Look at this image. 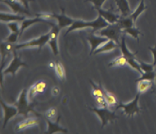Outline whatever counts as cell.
Returning <instances> with one entry per match:
<instances>
[{
  "label": "cell",
  "instance_id": "13",
  "mask_svg": "<svg viewBox=\"0 0 156 134\" xmlns=\"http://www.w3.org/2000/svg\"><path fill=\"white\" fill-rule=\"evenodd\" d=\"M95 9L98 12L100 16H102L108 23L111 24V25L116 24L121 17L119 15L115 14V13L110 11V10H105L102 8H95Z\"/></svg>",
  "mask_w": 156,
  "mask_h": 134
},
{
  "label": "cell",
  "instance_id": "31",
  "mask_svg": "<svg viewBox=\"0 0 156 134\" xmlns=\"http://www.w3.org/2000/svg\"><path fill=\"white\" fill-rule=\"evenodd\" d=\"M34 86L35 87L36 90H37V93L38 94H43V93L45 91L46 88H47V83L44 81H38L34 84Z\"/></svg>",
  "mask_w": 156,
  "mask_h": 134
},
{
  "label": "cell",
  "instance_id": "4",
  "mask_svg": "<svg viewBox=\"0 0 156 134\" xmlns=\"http://www.w3.org/2000/svg\"><path fill=\"white\" fill-rule=\"evenodd\" d=\"M122 32V29L119 26L118 24H109L107 27L99 30L98 34L107 38L109 40H112L116 42L117 44H120L121 42V33Z\"/></svg>",
  "mask_w": 156,
  "mask_h": 134
},
{
  "label": "cell",
  "instance_id": "3",
  "mask_svg": "<svg viewBox=\"0 0 156 134\" xmlns=\"http://www.w3.org/2000/svg\"><path fill=\"white\" fill-rule=\"evenodd\" d=\"M119 48H120L122 55H124V56L127 58V60H128V64H129L133 68H134L135 70H136L139 73H140L141 74H142L143 73V71H142V69H141L138 60L136 59V55H137V52H132L129 50L128 47H127L126 45V43L125 36H122V38H121Z\"/></svg>",
  "mask_w": 156,
  "mask_h": 134
},
{
  "label": "cell",
  "instance_id": "24",
  "mask_svg": "<svg viewBox=\"0 0 156 134\" xmlns=\"http://www.w3.org/2000/svg\"><path fill=\"white\" fill-rule=\"evenodd\" d=\"M128 64V60L126 58L124 55H121L119 57H117L116 58L111 61L109 64V67H116V66H119V67H123Z\"/></svg>",
  "mask_w": 156,
  "mask_h": 134
},
{
  "label": "cell",
  "instance_id": "20",
  "mask_svg": "<svg viewBox=\"0 0 156 134\" xmlns=\"http://www.w3.org/2000/svg\"><path fill=\"white\" fill-rule=\"evenodd\" d=\"M15 48V44L10 43V42H1V56H2V61H3L5 57L9 56L10 54L13 53Z\"/></svg>",
  "mask_w": 156,
  "mask_h": 134
},
{
  "label": "cell",
  "instance_id": "15",
  "mask_svg": "<svg viewBox=\"0 0 156 134\" xmlns=\"http://www.w3.org/2000/svg\"><path fill=\"white\" fill-rule=\"evenodd\" d=\"M60 117L58 118L56 123H54L51 120L48 118H46V122L48 123V131L47 132L51 134L56 133V132H62V133H67L68 130L65 128L62 127L59 124Z\"/></svg>",
  "mask_w": 156,
  "mask_h": 134
},
{
  "label": "cell",
  "instance_id": "21",
  "mask_svg": "<svg viewBox=\"0 0 156 134\" xmlns=\"http://www.w3.org/2000/svg\"><path fill=\"white\" fill-rule=\"evenodd\" d=\"M115 1L122 17H126L131 14V9L127 0H115Z\"/></svg>",
  "mask_w": 156,
  "mask_h": 134
},
{
  "label": "cell",
  "instance_id": "2",
  "mask_svg": "<svg viewBox=\"0 0 156 134\" xmlns=\"http://www.w3.org/2000/svg\"><path fill=\"white\" fill-rule=\"evenodd\" d=\"M29 100L28 98V91L26 89H23L22 92L20 93L18 100L15 102V106L18 108L19 114L23 115L24 117H27L29 113H34V114H38L35 112V110L33 108L32 104L29 103Z\"/></svg>",
  "mask_w": 156,
  "mask_h": 134
},
{
  "label": "cell",
  "instance_id": "18",
  "mask_svg": "<svg viewBox=\"0 0 156 134\" xmlns=\"http://www.w3.org/2000/svg\"><path fill=\"white\" fill-rule=\"evenodd\" d=\"M0 19H1V22H22L23 20H25V17L23 16H21L20 14H16V13H1Z\"/></svg>",
  "mask_w": 156,
  "mask_h": 134
},
{
  "label": "cell",
  "instance_id": "16",
  "mask_svg": "<svg viewBox=\"0 0 156 134\" xmlns=\"http://www.w3.org/2000/svg\"><path fill=\"white\" fill-rule=\"evenodd\" d=\"M46 22V23H48L51 25H55V24L52 23L51 22L44 20V19H41V18L37 17V16H36V18H33V19H25V20H23L22 22H21L20 35L24 32V31H25L26 28H28L29 26H31V25H34V24L35 23H37V22Z\"/></svg>",
  "mask_w": 156,
  "mask_h": 134
},
{
  "label": "cell",
  "instance_id": "35",
  "mask_svg": "<svg viewBox=\"0 0 156 134\" xmlns=\"http://www.w3.org/2000/svg\"><path fill=\"white\" fill-rule=\"evenodd\" d=\"M57 114H58V110L56 107H51L45 113L46 118H48L51 120L56 117Z\"/></svg>",
  "mask_w": 156,
  "mask_h": 134
},
{
  "label": "cell",
  "instance_id": "30",
  "mask_svg": "<svg viewBox=\"0 0 156 134\" xmlns=\"http://www.w3.org/2000/svg\"><path fill=\"white\" fill-rule=\"evenodd\" d=\"M55 71H56L58 77L61 80V81H64V80H65V71H64V66H63L60 62L56 63Z\"/></svg>",
  "mask_w": 156,
  "mask_h": 134
},
{
  "label": "cell",
  "instance_id": "39",
  "mask_svg": "<svg viewBox=\"0 0 156 134\" xmlns=\"http://www.w3.org/2000/svg\"><path fill=\"white\" fill-rule=\"evenodd\" d=\"M148 49L151 52L153 55V64L154 65V67H156V45H154V47H148Z\"/></svg>",
  "mask_w": 156,
  "mask_h": 134
},
{
  "label": "cell",
  "instance_id": "41",
  "mask_svg": "<svg viewBox=\"0 0 156 134\" xmlns=\"http://www.w3.org/2000/svg\"><path fill=\"white\" fill-rule=\"evenodd\" d=\"M20 1L22 2L24 6H25L27 9H28V2H31V1H34V0H20Z\"/></svg>",
  "mask_w": 156,
  "mask_h": 134
},
{
  "label": "cell",
  "instance_id": "7",
  "mask_svg": "<svg viewBox=\"0 0 156 134\" xmlns=\"http://www.w3.org/2000/svg\"><path fill=\"white\" fill-rule=\"evenodd\" d=\"M49 40V32L47 34H44L41 35L40 37L37 38L32 39V40L29 41L27 42H23V43L16 44L15 45V48L16 50H20V49H25V48L28 47H37L40 51L44 46L46 44H48V42Z\"/></svg>",
  "mask_w": 156,
  "mask_h": 134
},
{
  "label": "cell",
  "instance_id": "40",
  "mask_svg": "<svg viewBox=\"0 0 156 134\" xmlns=\"http://www.w3.org/2000/svg\"><path fill=\"white\" fill-rule=\"evenodd\" d=\"M51 93L54 96H58L60 94V88L58 87H54L51 90Z\"/></svg>",
  "mask_w": 156,
  "mask_h": 134
},
{
  "label": "cell",
  "instance_id": "23",
  "mask_svg": "<svg viewBox=\"0 0 156 134\" xmlns=\"http://www.w3.org/2000/svg\"><path fill=\"white\" fill-rule=\"evenodd\" d=\"M137 82L138 93H139V94H143V93L146 92L148 89L151 87V85H152V81H139Z\"/></svg>",
  "mask_w": 156,
  "mask_h": 134
},
{
  "label": "cell",
  "instance_id": "36",
  "mask_svg": "<svg viewBox=\"0 0 156 134\" xmlns=\"http://www.w3.org/2000/svg\"><path fill=\"white\" fill-rule=\"evenodd\" d=\"M19 36H20V33L19 32H11V34L8 36V38H7L5 41L10 42V43L15 44L17 42Z\"/></svg>",
  "mask_w": 156,
  "mask_h": 134
},
{
  "label": "cell",
  "instance_id": "29",
  "mask_svg": "<svg viewBox=\"0 0 156 134\" xmlns=\"http://www.w3.org/2000/svg\"><path fill=\"white\" fill-rule=\"evenodd\" d=\"M104 97L106 98V100L107 102L109 107H114L115 105H117V103H118L117 98L112 93L108 92V91H104Z\"/></svg>",
  "mask_w": 156,
  "mask_h": 134
},
{
  "label": "cell",
  "instance_id": "6",
  "mask_svg": "<svg viewBox=\"0 0 156 134\" xmlns=\"http://www.w3.org/2000/svg\"><path fill=\"white\" fill-rule=\"evenodd\" d=\"M140 94H141L138 93L136 97H135V98L129 103H123L122 102H119V105L117 106V109H122L126 115L129 116L131 117H133L136 114H139L141 111L140 107L139 106V100Z\"/></svg>",
  "mask_w": 156,
  "mask_h": 134
},
{
  "label": "cell",
  "instance_id": "25",
  "mask_svg": "<svg viewBox=\"0 0 156 134\" xmlns=\"http://www.w3.org/2000/svg\"><path fill=\"white\" fill-rule=\"evenodd\" d=\"M147 9V7L145 4V0H141V2H140V3H139V6H138L137 9H136L134 13H131V14L129 15L130 17H131L132 19L134 20L135 22H136V19H138V17H139V16H140V15L142 14V13H143L145 9Z\"/></svg>",
  "mask_w": 156,
  "mask_h": 134
},
{
  "label": "cell",
  "instance_id": "26",
  "mask_svg": "<svg viewBox=\"0 0 156 134\" xmlns=\"http://www.w3.org/2000/svg\"><path fill=\"white\" fill-rule=\"evenodd\" d=\"M122 32H123L124 34H129V35H131L132 37L136 39L137 41H139V35H143V34L135 26L130 27V28H125V29L122 30Z\"/></svg>",
  "mask_w": 156,
  "mask_h": 134
},
{
  "label": "cell",
  "instance_id": "17",
  "mask_svg": "<svg viewBox=\"0 0 156 134\" xmlns=\"http://www.w3.org/2000/svg\"><path fill=\"white\" fill-rule=\"evenodd\" d=\"M38 124V118H37V117H29V118H27L26 120L18 123L16 126V127H15V129L16 131L23 130V129H27V128L32 127V126H37Z\"/></svg>",
  "mask_w": 156,
  "mask_h": 134
},
{
  "label": "cell",
  "instance_id": "5",
  "mask_svg": "<svg viewBox=\"0 0 156 134\" xmlns=\"http://www.w3.org/2000/svg\"><path fill=\"white\" fill-rule=\"evenodd\" d=\"M88 109L95 113L100 117L101 120L102 127H104L109 123H112L117 118L115 112L109 110L108 107H88Z\"/></svg>",
  "mask_w": 156,
  "mask_h": 134
},
{
  "label": "cell",
  "instance_id": "27",
  "mask_svg": "<svg viewBox=\"0 0 156 134\" xmlns=\"http://www.w3.org/2000/svg\"><path fill=\"white\" fill-rule=\"evenodd\" d=\"M90 83L91 86H92V94L94 97L104 96V91H103V89L101 88V87L99 84H97L94 81H91V80H90Z\"/></svg>",
  "mask_w": 156,
  "mask_h": 134
},
{
  "label": "cell",
  "instance_id": "43",
  "mask_svg": "<svg viewBox=\"0 0 156 134\" xmlns=\"http://www.w3.org/2000/svg\"><path fill=\"white\" fill-rule=\"evenodd\" d=\"M155 81H156V77H155Z\"/></svg>",
  "mask_w": 156,
  "mask_h": 134
},
{
  "label": "cell",
  "instance_id": "42",
  "mask_svg": "<svg viewBox=\"0 0 156 134\" xmlns=\"http://www.w3.org/2000/svg\"><path fill=\"white\" fill-rule=\"evenodd\" d=\"M48 67L51 69H55V67H56V63L54 62V61H51L48 64Z\"/></svg>",
  "mask_w": 156,
  "mask_h": 134
},
{
  "label": "cell",
  "instance_id": "14",
  "mask_svg": "<svg viewBox=\"0 0 156 134\" xmlns=\"http://www.w3.org/2000/svg\"><path fill=\"white\" fill-rule=\"evenodd\" d=\"M53 18L54 19H56L58 21V25L61 29L66 27H70L74 21V19L67 16L64 12L61 14L53 13Z\"/></svg>",
  "mask_w": 156,
  "mask_h": 134
},
{
  "label": "cell",
  "instance_id": "19",
  "mask_svg": "<svg viewBox=\"0 0 156 134\" xmlns=\"http://www.w3.org/2000/svg\"><path fill=\"white\" fill-rule=\"evenodd\" d=\"M119 48V45L112 40H108L106 43L102 45L101 46L98 48L95 52H94V55H97L100 53H103V52H108L110 51L114 50V49Z\"/></svg>",
  "mask_w": 156,
  "mask_h": 134
},
{
  "label": "cell",
  "instance_id": "8",
  "mask_svg": "<svg viewBox=\"0 0 156 134\" xmlns=\"http://www.w3.org/2000/svg\"><path fill=\"white\" fill-rule=\"evenodd\" d=\"M12 54L14 57H13L12 60L11 61L10 64H9L8 67L2 71V74L5 75L8 74H11L13 77H15L16 76V72H17V71L19 70L20 67H28V64H27L26 63L24 62V61H22V60H21V58L19 57L17 52H16V49H15Z\"/></svg>",
  "mask_w": 156,
  "mask_h": 134
},
{
  "label": "cell",
  "instance_id": "1",
  "mask_svg": "<svg viewBox=\"0 0 156 134\" xmlns=\"http://www.w3.org/2000/svg\"><path fill=\"white\" fill-rule=\"evenodd\" d=\"M109 25V24L102 16H100V15L97 18V19L94 21H88L87 22V21L80 20V19H74L73 24L69 27L67 31H66L65 35H67V34L74 31V30L83 29V28H92L93 31H99V30L102 29V28L107 27Z\"/></svg>",
  "mask_w": 156,
  "mask_h": 134
},
{
  "label": "cell",
  "instance_id": "12",
  "mask_svg": "<svg viewBox=\"0 0 156 134\" xmlns=\"http://www.w3.org/2000/svg\"><path fill=\"white\" fill-rule=\"evenodd\" d=\"M2 2L9 5L14 13H16V14H28V16H31V14L28 12V9H27L24 6L20 0H2Z\"/></svg>",
  "mask_w": 156,
  "mask_h": 134
},
{
  "label": "cell",
  "instance_id": "10",
  "mask_svg": "<svg viewBox=\"0 0 156 134\" xmlns=\"http://www.w3.org/2000/svg\"><path fill=\"white\" fill-rule=\"evenodd\" d=\"M61 28L58 27V25H52L51 31H49V40L48 44L50 45L52 52L55 55H58L59 54V49H58V38L59 35V32Z\"/></svg>",
  "mask_w": 156,
  "mask_h": 134
},
{
  "label": "cell",
  "instance_id": "38",
  "mask_svg": "<svg viewBox=\"0 0 156 134\" xmlns=\"http://www.w3.org/2000/svg\"><path fill=\"white\" fill-rule=\"evenodd\" d=\"M94 5V8H102L103 3L106 0H88Z\"/></svg>",
  "mask_w": 156,
  "mask_h": 134
},
{
  "label": "cell",
  "instance_id": "9",
  "mask_svg": "<svg viewBox=\"0 0 156 134\" xmlns=\"http://www.w3.org/2000/svg\"><path fill=\"white\" fill-rule=\"evenodd\" d=\"M87 40L90 42V55H93L94 52L98 49L100 46H101L102 45H103L104 43H106L109 39L106 37H103V36H98L95 34V31H91L88 34V35L87 36Z\"/></svg>",
  "mask_w": 156,
  "mask_h": 134
},
{
  "label": "cell",
  "instance_id": "11",
  "mask_svg": "<svg viewBox=\"0 0 156 134\" xmlns=\"http://www.w3.org/2000/svg\"><path fill=\"white\" fill-rule=\"evenodd\" d=\"M0 104L2 106L4 112V121H3V128L5 127L8 122L11 120L12 117H16L19 114V110L16 106H11V105L7 104L6 103L2 100H0Z\"/></svg>",
  "mask_w": 156,
  "mask_h": 134
},
{
  "label": "cell",
  "instance_id": "33",
  "mask_svg": "<svg viewBox=\"0 0 156 134\" xmlns=\"http://www.w3.org/2000/svg\"><path fill=\"white\" fill-rule=\"evenodd\" d=\"M7 26L9 28L11 32H19L20 33L21 24L19 22H7Z\"/></svg>",
  "mask_w": 156,
  "mask_h": 134
},
{
  "label": "cell",
  "instance_id": "34",
  "mask_svg": "<svg viewBox=\"0 0 156 134\" xmlns=\"http://www.w3.org/2000/svg\"><path fill=\"white\" fill-rule=\"evenodd\" d=\"M95 102L96 104H97L99 107H109V105H108L104 96H100V97H95Z\"/></svg>",
  "mask_w": 156,
  "mask_h": 134
},
{
  "label": "cell",
  "instance_id": "32",
  "mask_svg": "<svg viewBox=\"0 0 156 134\" xmlns=\"http://www.w3.org/2000/svg\"><path fill=\"white\" fill-rule=\"evenodd\" d=\"M139 63V65H140L141 69L143 72H148V71H154V65L152 64H148V63L143 62V61H140V60H138Z\"/></svg>",
  "mask_w": 156,
  "mask_h": 134
},
{
  "label": "cell",
  "instance_id": "22",
  "mask_svg": "<svg viewBox=\"0 0 156 134\" xmlns=\"http://www.w3.org/2000/svg\"><path fill=\"white\" fill-rule=\"evenodd\" d=\"M135 23H136V22H135L134 20L130 17V16H126V17H122V16H121L119 20L117 22V24L119 25V26L120 27L122 30L125 29V28H130V27L135 26Z\"/></svg>",
  "mask_w": 156,
  "mask_h": 134
},
{
  "label": "cell",
  "instance_id": "28",
  "mask_svg": "<svg viewBox=\"0 0 156 134\" xmlns=\"http://www.w3.org/2000/svg\"><path fill=\"white\" fill-rule=\"evenodd\" d=\"M156 77V72L154 71H148V72H143L141 75V77L139 78H138L136 80V81H153L155 80Z\"/></svg>",
  "mask_w": 156,
  "mask_h": 134
},
{
  "label": "cell",
  "instance_id": "37",
  "mask_svg": "<svg viewBox=\"0 0 156 134\" xmlns=\"http://www.w3.org/2000/svg\"><path fill=\"white\" fill-rule=\"evenodd\" d=\"M37 94H38V93H37L35 87H34V85L31 86L28 91V100H29V101L30 100H31V99L34 98V97H35Z\"/></svg>",
  "mask_w": 156,
  "mask_h": 134
}]
</instances>
